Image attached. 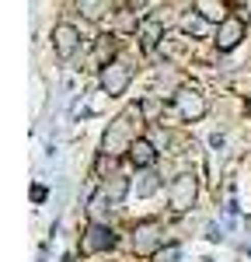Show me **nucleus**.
<instances>
[{
    "label": "nucleus",
    "instance_id": "1",
    "mask_svg": "<svg viewBox=\"0 0 251 262\" xmlns=\"http://www.w3.org/2000/svg\"><path fill=\"white\" fill-rule=\"evenodd\" d=\"M140 122H143V108L140 105H129L115 122H108V133L102 140L105 158H119L122 150H129V143L136 140V133H140Z\"/></svg>",
    "mask_w": 251,
    "mask_h": 262
},
{
    "label": "nucleus",
    "instance_id": "2",
    "mask_svg": "<svg viewBox=\"0 0 251 262\" xmlns=\"http://www.w3.org/2000/svg\"><path fill=\"white\" fill-rule=\"evenodd\" d=\"M195 196H199V179H195L192 171L178 175V179L167 185V203H171V210H174V213H185L188 206L195 203Z\"/></svg>",
    "mask_w": 251,
    "mask_h": 262
},
{
    "label": "nucleus",
    "instance_id": "3",
    "mask_svg": "<svg viewBox=\"0 0 251 262\" xmlns=\"http://www.w3.org/2000/svg\"><path fill=\"white\" fill-rule=\"evenodd\" d=\"M164 231H161V224L157 221H143L133 227V238H129V245H133V252L136 255H154V252H161L164 248Z\"/></svg>",
    "mask_w": 251,
    "mask_h": 262
},
{
    "label": "nucleus",
    "instance_id": "4",
    "mask_svg": "<svg viewBox=\"0 0 251 262\" xmlns=\"http://www.w3.org/2000/svg\"><path fill=\"white\" fill-rule=\"evenodd\" d=\"M81 248L87 252V255H94V252H108V248H115V234H112V227H108V224H98V221H91L87 227H84Z\"/></svg>",
    "mask_w": 251,
    "mask_h": 262
},
{
    "label": "nucleus",
    "instance_id": "5",
    "mask_svg": "<svg viewBox=\"0 0 251 262\" xmlns=\"http://www.w3.org/2000/svg\"><path fill=\"white\" fill-rule=\"evenodd\" d=\"M126 88H129V67L119 60L105 63L102 67V91L108 95V98H119Z\"/></svg>",
    "mask_w": 251,
    "mask_h": 262
},
{
    "label": "nucleus",
    "instance_id": "6",
    "mask_svg": "<svg viewBox=\"0 0 251 262\" xmlns=\"http://www.w3.org/2000/svg\"><path fill=\"white\" fill-rule=\"evenodd\" d=\"M174 108L182 112V119L195 122V119L206 116V98H203L195 88H178V91H174Z\"/></svg>",
    "mask_w": 251,
    "mask_h": 262
},
{
    "label": "nucleus",
    "instance_id": "7",
    "mask_svg": "<svg viewBox=\"0 0 251 262\" xmlns=\"http://www.w3.org/2000/svg\"><path fill=\"white\" fill-rule=\"evenodd\" d=\"M241 39H244V21L241 18H234V14H230L227 21H220V25H216V49H220V53H230V49H237V46H241Z\"/></svg>",
    "mask_w": 251,
    "mask_h": 262
},
{
    "label": "nucleus",
    "instance_id": "8",
    "mask_svg": "<svg viewBox=\"0 0 251 262\" xmlns=\"http://www.w3.org/2000/svg\"><path fill=\"white\" fill-rule=\"evenodd\" d=\"M53 49H56L60 60H70V56L81 49V32H77L73 25H56V28H53Z\"/></svg>",
    "mask_w": 251,
    "mask_h": 262
},
{
    "label": "nucleus",
    "instance_id": "9",
    "mask_svg": "<svg viewBox=\"0 0 251 262\" xmlns=\"http://www.w3.org/2000/svg\"><path fill=\"white\" fill-rule=\"evenodd\" d=\"M129 161L136 164V168H154V161H157V150H154V143L143 140V137H136V140L129 143Z\"/></svg>",
    "mask_w": 251,
    "mask_h": 262
},
{
    "label": "nucleus",
    "instance_id": "10",
    "mask_svg": "<svg viewBox=\"0 0 251 262\" xmlns=\"http://www.w3.org/2000/svg\"><path fill=\"white\" fill-rule=\"evenodd\" d=\"M195 14H203L206 21H213V25H220V21H227V4L223 0H195Z\"/></svg>",
    "mask_w": 251,
    "mask_h": 262
},
{
    "label": "nucleus",
    "instance_id": "11",
    "mask_svg": "<svg viewBox=\"0 0 251 262\" xmlns=\"http://www.w3.org/2000/svg\"><path fill=\"white\" fill-rule=\"evenodd\" d=\"M77 7H81V14L87 21H102L112 11V0H77Z\"/></svg>",
    "mask_w": 251,
    "mask_h": 262
},
{
    "label": "nucleus",
    "instance_id": "12",
    "mask_svg": "<svg viewBox=\"0 0 251 262\" xmlns=\"http://www.w3.org/2000/svg\"><path fill=\"white\" fill-rule=\"evenodd\" d=\"M133 189H136V196L146 200V196H154V192L161 189V179H157L150 168H143V175H136V185H133Z\"/></svg>",
    "mask_w": 251,
    "mask_h": 262
},
{
    "label": "nucleus",
    "instance_id": "13",
    "mask_svg": "<svg viewBox=\"0 0 251 262\" xmlns=\"http://www.w3.org/2000/svg\"><path fill=\"white\" fill-rule=\"evenodd\" d=\"M161 39V21H143L140 25V42H143V53H150Z\"/></svg>",
    "mask_w": 251,
    "mask_h": 262
},
{
    "label": "nucleus",
    "instance_id": "14",
    "mask_svg": "<svg viewBox=\"0 0 251 262\" xmlns=\"http://www.w3.org/2000/svg\"><path fill=\"white\" fill-rule=\"evenodd\" d=\"M102 192H105V196H108L112 203H119V200L126 196V192H129V179H122V175H115L112 182H105V185H102Z\"/></svg>",
    "mask_w": 251,
    "mask_h": 262
},
{
    "label": "nucleus",
    "instance_id": "15",
    "mask_svg": "<svg viewBox=\"0 0 251 262\" xmlns=\"http://www.w3.org/2000/svg\"><path fill=\"white\" fill-rule=\"evenodd\" d=\"M108 203H112V200H108V196H105L102 189H98V192L91 196V203H87V213H91V221H98V224H102V217L108 213V210H112Z\"/></svg>",
    "mask_w": 251,
    "mask_h": 262
},
{
    "label": "nucleus",
    "instance_id": "16",
    "mask_svg": "<svg viewBox=\"0 0 251 262\" xmlns=\"http://www.w3.org/2000/svg\"><path fill=\"white\" fill-rule=\"evenodd\" d=\"M206 25L209 21L203 18V14H185V18H182V32H185V35H203Z\"/></svg>",
    "mask_w": 251,
    "mask_h": 262
},
{
    "label": "nucleus",
    "instance_id": "17",
    "mask_svg": "<svg viewBox=\"0 0 251 262\" xmlns=\"http://www.w3.org/2000/svg\"><path fill=\"white\" fill-rule=\"evenodd\" d=\"M178 259H182V245H164L157 252V262H178Z\"/></svg>",
    "mask_w": 251,
    "mask_h": 262
},
{
    "label": "nucleus",
    "instance_id": "18",
    "mask_svg": "<svg viewBox=\"0 0 251 262\" xmlns=\"http://www.w3.org/2000/svg\"><path fill=\"white\" fill-rule=\"evenodd\" d=\"M129 4H133V7H143V4H146V0H129Z\"/></svg>",
    "mask_w": 251,
    "mask_h": 262
},
{
    "label": "nucleus",
    "instance_id": "19",
    "mask_svg": "<svg viewBox=\"0 0 251 262\" xmlns=\"http://www.w3.org/2000/svg\"><path fill=\"white\" fill-rule=\"evenodd\" d=\"M248 112H251V101H248Z\"/></svg>",
    "mask_w": 251,
    "mask_h": 262
}]
</instances>
